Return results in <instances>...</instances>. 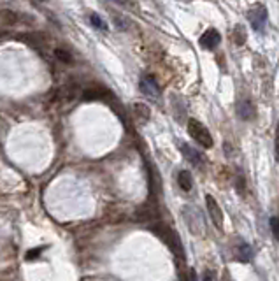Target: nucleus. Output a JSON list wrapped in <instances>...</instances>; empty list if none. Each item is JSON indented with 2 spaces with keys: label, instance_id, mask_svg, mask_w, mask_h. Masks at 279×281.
Here are the masks:
<instances>
[{
  "label": "nucleus",
  "instance_id": "f257e3e1",
  "mask_svg": "<svg viewBox=\"0 0 279 281\" xmlns=\"http://www.w3.org/2000/svg\"><path fill=\"white\" fill-rule=\"evenodd\" d=\"M151 230H153V234H156V236H158L160 239H162L163 243H165L167 246L170 248V251H172L176 257L184 258V248H183V244H181L179 234H176L172 229H170V227H167L165 223L153 225Z\"/></svg>",
  "mask_w": 279,
  "mask_h": 281
},
{
  "label": "nucleus",
  "instance_id": "f03ea898",
  "mask_svg": "<svg viewBox=\"0 0 279 281\" xmlns=\"http://www.w3.org/2000/svg\"><path fill=\"white\" fill-rule=\"evenodd\" d=\"M188 134L192 136V139L199 142L202 148H207V149L213 148V144H214L213 136H211V132L199 122V120H193V118L188 120Z\"/></svg>",
  "mask_w": 279,
  "mask_h": 281
},
{
  "label": "nucleus",
  "instance_id": "7ed1b4c3",
  "mask_svg": "<svg viewBox=\"0 0 279 281\" xmlns=\"http://www.w3.org/2000/svg\"><path fill=\"white\" fill-rule=\"evenodd\" d=\"M183 218H184L186 225H188V229L192 230L193 234H202L204 222H202V215L197 211V208L184 206L183 208Z\"/></svg>",
  "mask_w": 279,
  "mask_h": 281
},
{
  "label": "nucleus",
  "instance_id": "20e7f679",
  "mask_svg": "<svg viewBox=\"0 0 279 281\" xmlns=\"http://www.w3.org/2000/svg\"><path fill=\"white\" fill-rule=\"evenodd\" d=\"M206 208H207V213H209L211 220H213L214 227L221 230V227H223V213H221V208L216 202V199L209 194L206 195Z\"/></svg>",
  "mask_w": 279,
  "mask_h": 281
},
{
  "label": "nucleus",
  "instance_id": "39448f33",
  "mask_svg": "<svg viewBox=\"0 0 279 281\" xmlns=\"http://www.w3.org/2000/svg\"><path fill=\"white\" fill-rule=\"evenodd\" d=\"M199 42H200V48L207 49V51H213V49H216L218 46H220L221 35L216 28H209V30H206L202 35H200Z\"/></svg>",
  "mask_w": 279,
  "mask_h": 281
},
{
  "label": "nucleus",
  "instance_id": "423d86ee",
  "mask_svg": "<svg viewBox=\"0 0 279 281\" xmlns=\"http://www.w3.org/2000/svg\"><path fill=\"white\" fill-rule=\"evenodd\" d=\"M235 109H237V115L241 120L248 122V120H253L256 115V109L253 106V102L249 99H239L237 104H235Z\"/></svg>",
  "mask_w": 279,
  "mask_h": 281
},
{
  "label": "nucleus",
  "instance_id": "0eeeda50",
  "mask_svg": "<svg viewBox=\"0 0 279 281\" xmlns=\"http://www.w3.org/2000/svg\"><path fill=\"white\" fill-rule=\"evenodd\" d=\"M248 20L255 30H262L263 25H265V21H267V9L262 6L255 7V9H251L248 13Z\"/></svg>",
  "mask_w": 279,
  "mask_h": 281
},
{
  "label": "nucleus",
  "instance_id": "6e6552de",
  "mask_svg": "<svg viewBox=\"0 0 279 281\" xmlns=\"http://www.w3.org/2000/svg\"><path fill=\"white\" fill-rule=\"evenodd\" d=\"M141 91L149 99H158L160 97V86L155 81L153 76H144L141 79Z\"/></svg>",
  "mask_w": 279,
  "mask_h": 281
},
{
  "label": "nucleus",
  "instance_id": "1a4fd4ad",
  "mask_svg": "<svg viewBox=\"0 0 279 281\" xmlns=\"http://www.w3.org/2000/svg\"><path fill=\"white\" fill-rule=\"evenodd\" d=\"M181 153H183L184 158L188 160V162H192L193 165H202V155H200L195 148H192V146H188V144H181Z\"/></svg>",
  "mask_w": 279,
  "mask_h": 281
},
{
  "label": "nucleus",
  "instance_id": "9d476101",
  "mask_svg": "<svg viewBox=\"0 0 279 281\" xmlns=\"http://www.w3.org/2000/svg\"><path fill=\"white\" fill-rule=\"evenodd\" d=\"M104 95H106V90H102L100 86H91L81 93V99L86 102H93V101H102Z\"/></svg>",
  "mask_w": 279,
  "mask_h": 281
},
{
  "label": "nucleus",
  "instance_id": "9b49d317",
  "mask_svg": "<svg viewBox=\"0 0 279 281\" xmlns=\"http://www.w3.org/2000/svg\"><path fill=\"white\" fill-rule=\"evenodd\" d=\"M134 115L141 123H146L149 120V116H151V111H149V108L146 104L137 102V104H134Z\"/></svg>",
  "mask_w": 279,
  "mask_h": 281
},
{
  "label": "nucleus",
  "instance_id": "f8f14e48",
  "mask_svg": "<svg viewBox=\"0 0 279 281\" xmlns=\"http://www.w3.org/2000/svg\"><path fill=\"white\" fill-rule=\"evenodd\" d=\"M177 183H179L181 190L184 192H190L193 188V176L190 170H181L179 174H177Z\"/></svg>",
  "mask_w": 279,
  "mask_h": 281
},
{
  "label": "nucleus",
  "instance_id": "ddd939ff",
  "mask_svg": "<svg viewBox=\"0 0 279 281\" xmlns=\"http://www.w3.org/2000/svg\"><path fill=\"white\" fill-rule=\"evenodd\" d=\"M251 246L249 244H246L244 241H241L239 243V248H237V260L241 262H249L251 260Z\"/></svg>",
  "mask_w": 279,
  "mask_h": 281
},
{
  "label": "nucleus",
  "instance_id": "4468645a",
  "mask_svg": "<svg viewBox=\"0 0 279 281\" xmlns=\"http://www.w3.org/2000/svg\"><path fill=\"white\" fill-rule=\"evenodd\" d=\"M158 216V211H156V208H153V206H144V208H141L137 211V218L139 220H153Z\"/></svg>",
  "mask_w": 279,
  "mask_h": 281
},
{
  "label": "nucleus",
  "instance_id": "2eb2a0df",
  "mask_svg": "<svg viewBox=\"0 0 279 281\" xmlns=\"http://www.w3.org/2000/svg\"><path fill=\"white\" fill-rule=\"evenodd\" d=\"M232 39H234V42L235 44H244V41H246V30H244V27L242 25H237V27L234 28V32H232Z\"/></svg>",
  "mask_w": 279,
  "mask_h": 281
},
{
  "label": "nucleus",
  "instance_id": "dca6fc26",
  "mask_svg": "<svg viewBox=\"0 0 279 281\" xmlns=\"http://www.w3.org/2000/svg\"><path fill=\"white\" fill-rule=\"evenodd\" d=\"M113 21H114V25H116L118 30H123L125 32V30H128V28H130V21H128L125 16H121V14H114Z\"/></svg>",
  "mask_w": 279,
  "mask_h": 281
},
{
  "label": "nucleus",
  "instance_id": "f3484780",
  "mask_svg": "<svg viewBox=\"0 0 279 281\" xmlns=\"http://www.w3.org/2000/svg\"><path fill=\"white\" fill-rule=\"evenodd\" d=\"M0 18H2L4 21H6L7 25H14L18 23V20H20V16H18L16 13H13V11H0Z\"/></svg>",
  "mask_w": 279,
  "mask_h": 281
},
{
  "label": "nucleus",
  "instance_id": "a211bd4d",
  "mask_svg": "<svg viewBox=\"0 0 279 281\" xmlns=\"http://www.w3.org/2000/svg\"><path fill=\"white\" fill-rule=\"evenodd\" d=\"M90 23H91L95 28H99V30H107L106 21H104L102 18L97 16V14H90Z\"/></svg>",
  "mask_w": 279,
  "mask_h": 281
},
{
  "label": "nucleus",
  "instance_id": "6ab92c4d",
  "mask_svg": "<svg viewBox=\"0 0 279 281\" xmlns=\"http://www.w3.org/2000/svg\"><path fill=\"white\" fill-rule=\"evenodd\" d=\"M77 95V86L76 84H67L65 86V99L67 101H72V99H76Z\"/></svg>",
  "mask_w": 279,
  "mask_h": 281
},
{
  "label": "nucleus",
  "instance_id": "aec40b11",
  "mask_svg": "<svg viewBox=\"0 0 279 281\" xmlns=\"http://www.w3.org/2000/svg\"><path fill=\"white\" fill-rule=\"evenodd\" d=\"M55 55H56V58H58L60 62H65V63H70V62H72V56H70L67 51H63V49H56Z\"/></svg>",
  "mask_w": 279,
  "mask_h": 281
},
{
  "label": "nucleus",
  "instance_id": "412c9836",
  "mask_svg": "<svg viewBox=\"0 0 279 281\" xmlns=\"http://www.w3.org/2000/svg\"><path fill=\"white\" fill-rule=\"evenodd\" d=\"M270 230H272V236L279 241V218L270 220Z\"/></svg>",
  "mask_w": 279,
  "mask_h": 281
},
{
  "label": "nucleus",
  "instance_id": "4be33fe9",
  "mask_svg": "<svg viewBox=\"0 0 279 281\" xmlns=\"http://www.w3.org/2000/svg\"><path fill=\"white\" fill-rule=\"evenodd\" d=\"M202 281H216V274L211 269H206L202 274Z\"/></svg>",
  "mask_w": 279,
  "mask_h": 281
},
{
  "label": "nucleus",
  "instance_id": "5701e85b",
  "mask_svg": "<svg viewBox=\"0 0 279 281\" xmlns=\"http://www.w3.org/2000/svg\"><path fill=\"white\" fill-rule=\"evenodd\" d=\"M274 148H276V158H277V162H279V123H277V127H276V142H274Z\"/></svg>",
  "mask_w": 279,
  "mask_h": 281
},
{
  "label": "nucleus",
  "instance_id": "b1692460",
  "mask_svg": "<svg viewBox=\"0 0 279 281\" xmlns=\"http://www.w3.org/2000/svg\"><path fill=\"white\" fill-rule=\"evenodd\" d=\"M39 251H41V248H37V250H30L27 255V260H32V258H35L39 255Z\"/></svg>",
  "mask_w": 279,
  "mask_h": 281
},
{
  "label": "nucleus",
  "instance_id": "393cba45",
  "mask_svg": "<svg viewBox=\"0 0 279 281\" xmlns=\"http://www.w3.org/2000/svg\"><path fill=\"white\" fill-rule=\"evenodd\" d=\"M188 276H190V281H197V274H195V271H193V269L188 272Z\"/></svg>",
  "mask_w": 279,
  "mask_h": 281
},
{
  "label": "nucleus",
  "instance_id": "a878e982",
  "mask_svg": "<svg viewBox=\"0 0 279 281\" xmlns=\"http://www.w3.org/2000/svg\"><path fill=\"white\" fill-rule=\"evenodd\" d=\"M179 281H190V276L184 274V272H181V274H179Z\"/></svg>",
  "mask_w": 279,
  "mask_h": 281
},
{
  "label": "nucleus",
  "instance_id": "bb28decb",
  "mask_svg": "<svg viewBox=\"0 0 279 281\" xmlns=\"http://www.w3.org/2000/svg\"><path fill=\"white\" fill-rule=\"evenodd\" d=\"M221 281H230V278H228V274H223V278H221Z\"/></svg>",
  "mask_w": 279,
  "mask_h": 281
}]
</instances>
